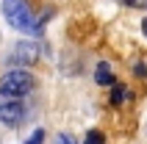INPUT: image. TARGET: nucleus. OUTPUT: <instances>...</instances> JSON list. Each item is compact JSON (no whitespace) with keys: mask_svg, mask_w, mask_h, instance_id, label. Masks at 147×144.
<instances>
[{"mask_svg":"<svg viewBox=\"0 0 147 144\" xmlns=\"http://www.w3.org/2000/svg\"><path fill=\"white\" fill-rule=\"evenodd\" d=\"M31 89H33V75H28L25 69H11L0 78V94L25 97Z\"/></svg>","mask_w":147,"mask_h":144,"instance_id":"obj_2","label":"nucleus"},{"mask_svg":"<svg viewBox=\"0 0 147 144\" xmlns=\"http://www.w3.org/2000/svg\"><path fill=\"white\" fill-rule=\"evenodd\" d=\"M94 83L97 86H114L117 78H114V72H111V67H108V61H100L97 69H94Z\"/></svg>","mask_w":147,"mask_h":144,"instance_id":"obj_5","label":"nucleus"},{"mask_svg":"<svg viewBox=\"0 0 147 144\" xmlns=\"http://www.w3.org/2000/svg\"><path fill=\"white\" fill-rule=\"evenodd\" d=\"M39 61V44L36 42H17L14 47L8 50L6 64L14 67V69H22V67H31Z\"/></svg>","mask_w":147,"mask_h":144,"instance_id":"obj_3","label":"nucleus"},{"mask_svg":"<svg viewBox=\"0 0 147 144\" xmlns=\"http://www.w3.org/2000/svg\"><path fill=\"white\" fill-rule=\"evenodd\" d=\"M3 17L6 22L14 28V31L22 33H39V25H36V17H33L31 6L25 0H3Z\"/></svg>","mask_w":147,"mask_h":144,"instance_id":"obj_1","label":"nucleus"},{"mask_svg":"<svg viewBox=\"0 0 147 144\" xmlns=\"http://www.w3.org/2000/svg\"><path fill=\"white\" fill-rule=\"evenodd\" d=\"M53 144H78L69 133H56V139H53Z\"/></svg>","mask_w":147,"mask_h":144,"instance_id":"obj_8","label":"nucleus"},{"mask_svg":"<svg viewBox=\"0 0 147 144\" xmlns=\"http://www.w3.org/2000/svg\"><path fill=\"white\" fill-rule=\"evenodd\" d=\"M42 141H45V133H42V130H33L31 139H28L25 144H42Z\"/></svg>","mask_w":147,"mask_h":144,"instance_id":"obj_10","label":"nucleus"},{"mask_svg":"<svg viewBox=\"0 0 147 144\" xmlns=\"http://www.w3.org/2000/svg\"><path fill=\"white\" fill-rule=\"evenodd\" d=\"M86 144H103V133L100 130H89L86 133Z\"/></svg>","mask_w":147,"mask_h":144,"instance_id":"obj_7","label":"nucleus"},{"mask_svg":"<svg viewBox=\"0 0 147 144\" xmlns=\"http://www.w3.org/2000/svg\"><path fill=\"white\" fill-rule=\"evenodd\" d=\"M142 31H144V36H147V20H144V22H142Z\"/></svg>","mask_w":147,"mask_h":144,"instance_id":"obj_11","label":"nucleus"},{"mask_svg":"<svg viewBox=\"0 0 147 144\" xmlns=\"http://www.w3.org/2000/svg\"><path fill=\"white\" fill-rule=\"evenodd\" d=\"M125 97H128V89H125L122 83H114V86H111V105H122Z\"/></svg>","mask_w":147,"mask_h":144,"instance_id":"obj_6","label":"nucleus"},{"mask_svg":"<svg viewBox=\"0 0 147 144\" xmlns=\"http://www.w3.org/2000/svg\"><path fill=\"white\" fill-rule=\"evenodd\" d=\"M25 116V103L20 97H8V94H0V122L8 125V128H14L20 125Z\"/></svg>","mask_w":147,"mask_h":144,"instance_id":"obj_4","label":"nucleus"},{"mask_svg":"<svg viewBox=\"0 0 147 144\" xmlns=\"http://www.w3.org/2000/svg\"><path fill=\"white\" fill-rule=\"evenodd\" d=\"M119 3L128 8H147V0H119Z\"/></svg>","mask_w":147,"mask_h":144,"instance_id":"obj_9","label":"nucleus"}]
</instances>
